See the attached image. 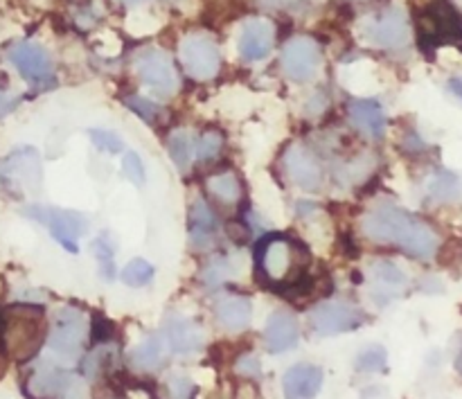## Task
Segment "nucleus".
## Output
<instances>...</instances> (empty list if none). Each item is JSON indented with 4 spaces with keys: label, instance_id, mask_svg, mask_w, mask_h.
<instances>
[{
    "label": "nucleus",
    "instance_id": "obj_1",
    "mask_svg": "<svg viewBox=\"0 0 462 399\" xmlns=\"http://www.w3.org/2000/svg\"><path fill=\"white\" fill-rule=\"evenodd\" d=\"M361 230L370 242L397 246L415 260H433L440 248V237L427 221L393 203H383L365 212Z\"/></svg>",
    "mask_w": 462,
    "mask_h": 399
},
{
    "label": "nucleus",
    "instance_id": "obj_2",
    "mask_svg": "<svg viewBox=\"0 0 462 399\" xmlns=\"http://www.w3.org/2000/svg\"><path fill=\"white\" fill-rule=\"evenodd\" d=\"M45 314L32 305H14L3 314L0 341L14 361H27L41 350L45 341Z\"/></svg>",
    "mask_w": 462,
    "mask_h": 399
},
{
    "label": "nucleus",
    "instance_id": "obj_3",
    "mask_svg": "<svg viewBox=\"0 0 462 399\" xmlns=\"http://www.w3.org/2000/svg\"><path fill=\"white\" fill-rule=\"evenodd\" d=\"M307 264V251L293 239L273 235L257 246V271L271 284H296Z\"/></svg>",
    "mask_w": 462,
    "mask_h": 399
},
{
    "label": "nucleus",
    "instance_id": "obj_4",
    "mask_svg": "<svg viewBox=\"0 0 462 399\" xmlns=\"http://www.w3.org/2000/svg\"><path fill=\"white\" fill-rule=\"evenodd\" d=\"M418 34L424 45H445L462 41V16L454 5L438 0L418 14Z\"/></svg>",
    "mask_w": 462,
    "mask_h": 399
},
{
    "label": "nucleus",
    "instance_id": "obj_5",
    "mask_svg": "<svg viewBox=\"0 0 462 399\" xmlns=\"http://www.w3.org/2000/svg\"><path fill=\"white\" fill-rule=\"evenodd\" d=\"M25 215L30 217V219L39 221L45 230H50V235H52L66 251H79V244L77 242H79L81 235L88 230V219H86L84 215L48 206H30L25 208Z\"/></svg>",
    "mask_w": 462,
    "mask_h": 399
},
{
    "label": "nucleus",
    "instance_id": "obj_6",
    "mask_svg": "<svg viewBox=\"0 0 462 399\" xmlns=\"http://www.w3.org/2000/svg\"><path fill=\"white\" fill-rule=\"evenodd\" d=\"M364 36L370 45L383 50L406 48L411 41L409 16L402 7H386L364 23Z\"/></svg>",
    "mask_w": 462,
    "mask_h": 399
},
{
    "label": "nucleus",
    "instance_id": "obj_7",
    "mask_svg": "<svg viewBox=\"0 0 462 399\" xmlns=\"http://www.w3.org/2000/svg\"><path fill=\"white\" fill-rule=\"evenodd\" d=\"M180 61L185 70L199 81H210L219 75L221 52L215 39L203 32H192L180 41Z\"/></svg>",
    "mask_w": 462,
    "mask_h": 399
},
{
    "label": "nucleus",
    "instance_id": "obj_8",
    "mask_svg": "<svg viewBox=\"0 0 462 399\" xmlns=\"http://www.w3.org/2000/svg\"><path fill=\"white\" fill-rule=\"evenodd\" d=\"M86 339H88V320H86L84 311L75 310V307H63L50 328V348L54 355L63 357V359H75L84 348Z\"/></svg>",
    "mask_w": 462,
    "mask_h": 399
},
{
    "label": "nucleus",
    "instance_id": "obj_9",
    "mask_svg": "<svg viewBox=\"0 0 462 399\" xmlns=\"http://www.w3.org/2000/svg\"><path fill=\"white\" fill-rule=\"evenodd\" d=\"M135 70L143 84L156 97H171L179 90V72H176L174 61L162 50H143L135 59Z\"/></svg>",
    "mask_w": 462,
    "mask_h": 399
},
{
    "label": "nucleus",
    "instance_id": "obj_10",
    "mask_svg": "<svg viewBox=\"0 0 462 399\" xmlns=\"http://www.w3.org/2000/svg\"><path fill=\"white\" fill-rule=\"evenodd\" d=\"M280 66L284 75L293 81L314 79L320 68V45L311 36H293L284 43L280 54Z\"/></svg>",
    "mask_w": 462,
    "mask_h": 399
},
{
    "label": "nucleus",
    "instance_id": "obj_11",
    "mask_svg": "<svg viewBox=\"0 0 462 399\" xmlns=\"http://www.w3.org/2000/svg\"><path fill=\"white\" fill-rule=\"evenodd\" d=\"M365 316L347 302H320L310 314L311 329L320 337H337L361 328Z\"/></svg>",
    "mask_w": 462,
    "mask_h": 399
},
{
    "label": "nucleus",
    "instance_id": "obj_12",
    "mask_svg": "<svg viewBox=\"0 0 462 399\" xmlns=\"http://www.w3.org/2000/svg\"><path fill=\"white\" fill-rule=\"evenodd\" d=\"M284 172L291 179L296 188L305 190V192H316L323 185V167H320L319 158L305 147V144L296 143L284 152Z\"/></svg>",
    "mask_w": 462,
    "mask_h": 399
},
{
    "label": "nucleus",
    "instance_id": "obj_13",
    "mask_svg": "<svg viewBox=\"0 0 462 399\" xmlns=\"http://www.w3.org/2000/svg\"><path fill=\"white\" fill-rule=\"evenodd\" d=\"M7 59L21 72L23 79H27L30 84H41V81H45L52 75V59H50V54L45 52L43 45L32 43V41L14 43L7 50Z\"/></svg>",
    "mask_w": 462,
    "mask_h": 399
},
{
    "label": "nucleus",
    "instance_id": "obj_14",
    "mask_svg": "<svg viewBox=\"0 0 462 399\" xmlns=\"http://www.w3.org/2000/svg\"><path fill=\"white\" fill-rule=\"evenodd\" d=\"M0 179L12 188L39 190L41 161L34 149H18L0 165Z\"/></svg>",
    "mask_w": 462,
    "mask_h": 399
},
{
    "label": "nucleus",
    "instance_id": "obj_15",
    "mask_svg": "<svg viewBox=\"0 0 462 399\" xmlns=\"http://www.w3.org/2000/svg\"><path fill=\"white\" fill-rule=\"evenodd\" d=\"M275 43V27L266 18H251L239 34V54L244 61H262L271 54Z\"/></svg>",
    "mask_w": 462,
    "mask_h": 399
},
{
    "label": "nucleus",
    "instance_id": "obj_16",
    "mask_svg": "<svg viewBox=\"0 0 462 399\" xmlns=\"http://www.w3.org/2000/svg\"><path fill=\"white\" fill-rule=\"evenodd\" d=\"M264 341L269 352H273V355L293 350L298 346V341H300V325H298L296 316L289 314V311H275V314H271L264 328Z\"/></svg>",
    "mask_w": 462,
    "mask_h": 399
},
{
    "label": "nucleus",
    "instance_id": "obj_17",
    "mask_svg": "<svg viewBox=\"0 0 462 399\" xmlns=\"http://www.w3.org/2000/svg\"><path fill=\"white\" fill-rule=\"evenodd\" d=\"M165 337L167 346L171 352H179V355H192L199 352L206 343V334L199 328V323L185 319V316H171L165 325Z\"/></svg>",
    "mask_w": 462,
    "mask_h": 399
},
{
    "label": "nucleus",
    "instance_id": "obj_18",
    "mask_svg": "<svg viewBox=\"0 0 462 399\" xmlns=\"http://www.w3.org/2000/svg\"><path fill=\"white\" fill-rule=\"evenodd\" d=\"M323 388V370L311 364H298L287 370L282 391L287 399H314Z\"/></svg>",
    "mask_w": 462,
    "mask_h": 399
},
{
    "label": "nucleus",
    "instance_id": "obj_19",
    "mask_svg": "<svg viewBox=\"0 0 462 399\" xmlns=\"http://www.w3.org/2000/svg\"><path fill=\"white\" fill-rule=\"evenodd\" d=\"M347 117L352 126L368 138H383L386 134V116L382 104L374 99H352L347 104Z\"/></svg>",
    "mask_w": 462,
    "mask_h": 399
},
{
    "label": "nucleus",
    "instance_id": "obj_20",
    "mask_svg": "<svg viewBox=\"0 0 462 399\" xmlns=\"http://www.w3.org/2000/svg\"><path fill=\"white\" fill-rule=\"evenodd\" d=\"M215 319L226 332H242L251 325L253 305L244 296H226L215 305Z\"/></svg>",
    "mask_w": 462,
    "mask_h": 399
},
{
    "label": "nucleus",
    "instance_id": "obj_21",
    "mask_svg": "<svg viewBox=\"0 0 462 399\" xmlns=\"http://www.w3.org/2000/svg\"><path fill=\"white\" fill-rule=\"evenodd\" d=\"M370 280H373V287L377 296L395 298L409 287V278H406L404 271L400 269L393 262H374L370 266Z\"/></svg>",
    "mask_w": 462,
    "mask_h": 399
},
{
    "label": "nucleus",
    "instance_id": "obj_22",
    "mask_svg": "<svg viewBox=\"0 0 462 399\" xmlns=\"http://www.w3.org/2000/svg\"><path fill=\"white\" fill-rule=\"evenodd\" d=\"M167 352H170V346H167L165 337H162V334H152V337L144 339L140 346L134 348L129 359L134 368L152 373V370H158L165 364Z\"/></svg>",
    "mask_w": 462,
    "mask_h": 399
},
{
    "label": "nucleus",
    "instance_id": "obj_23",
    "mask_svg": "<svg viewBox=\"0 0 462 399\" xmlns=\"http://www.w3.org/2000/svg\"><path fill=\"white\" fill-rule=\"evenodd\" d=\"M208 194L215 199L221 206L235 208L237 203H242L244 199V185L235 172H219V174H212L206 181Z\"/></svg>",
    "mask_w": 462,
    "mask_h": 399
},
{
    "label": "nucleus",
    "instance_id": "obj_24",
    "mask_svg": "<svg viewBox=\"0 0 462 399\" xmlns=\"http://www.w3.org/2000/svg\"><path fill=\"white\" fill-rule=\"evenodd\" d=\"M77 384H70L66 375L54 368H41L32 375L30 391L36 397H57L59 393H70Z\"/></svg>",
    "mask_w": 462,
    "mask_h": 399
},
{
    "label": "nucleus",
    "instance_id": "obj_25",
    "mask_svg": "<svg viewBox=\"0 0 462 399\" xmlns=\"http://www.w3.org/2000/svg\"><path fill=\"white\" fill-rule=\"evenodd\" d=\"M429 199L436 203H454L458 201L462 188H460V179L451 172H438L433 174V179L429 181L427 185Z\"/></svg>",
    "mask_w": 462,
    "mask_h": 399
},
{
    "label": "nucleus",
    "instance_id": "obj_26",
    "mask_svg": "<svg viewBox=\"0 0 462 399\" xmlns=\"http://www.w3.org/2000/svg\"><path fill=\"white\" fill-rule=\"evenodd\" d=\"M167 152H170L171 162H174L179 170H189L192 165V158H194V143H192V135L188 131H174L167 140Z\"/></svg>",
    "mask_w": 462,
    "mask_h": 399
},
{
    "label": "nucleus",
    "instance_id": "obj_27",
    "mask_svg": "<svg viewBox=\"0 0 462 399\" xmlns=\"http://www.w3.org/2000/svg\"><path fill=\"white\" fill-rule=\"evenodd\" d=\"M189 224H192L194 233H197L199 237H203V235H212L219 230V219H217L212 208L208 206L203 199H194L192 201V208H189Z\"/></svg>",
    "mask_w": 462,
    "mask_h": 399
},
{
    "label": "nucleus",
    "instance_id": "obj_28",
    "mask_svg": "<svg viewBox=\"0 0 462 399\" xmlns=\"http://www.w3.org/2000/svg\"><path fill=\"white\" fill-rule=\"evenodd\" d=\"M194 152H197L199 161H203V162L217 161V158H219V153L224 152V135H221V131H217V129L203 131L201 138L197 140V147H194Z\"/></svg>",
    "mask_w": 462,
    "mask_h": 399
},
{
    "label": "nucleus",
    "instance_id": "obj_29",
    "mask_svg": "<svg viewBox=\"0 0 462 399\" xmlns=\"http://www.w3.org/2000/svg\"><path fill=\"white\" fill-rule=\"evenodd\" d=\"M122 283L129 287H144L153 280V266L147 260H131L120 274Z\"/></svg>",
    "mask_w": 462,
    "mask_h": 399
},
{
    "label": "nucleus",
    "instance_id": "obj_30",
    "mask_svg": "<svg viewBox=\"0 0 462 399\" xmlns=\"http://www.w3.org/2000/svg\"><path fill=\"white\" fill-rule=\"evenodd\" d=\"M386 350L382 346H370L356 357V370L359 373H383L386 370Z\"/></svg>",
    "mask_w": 462,
    "mask_h": 399
},
{
    "label": "nucleus",
    "instance_id": "obj_31",
    "mask_svg": "<svg viewBox=\"0 0 462 399\" xmlns=\"http://www.w3.org/2000/svg\"><path fill=\"white\" fill-rule=\"evenodd\" d=\"M125 104L135 113V116L143 117L144 122H149V125H156V122H161L162 113H165L156 102H152V99H147V97H138V95H131V97H126Z\"/></svg>",
    "mask_w": 462,
    "mask_h": 399
},
{
    "label": "nucleus",
    "instance_id": "obj_32",
    "mask_svg": "<svg viewBox=\"0 0 462 399\" xmlns=\"http://www.w3.org/2000/svg\"><path fill=\"white\" fill-rule=\"evenodd\" d=\"M95 257H97L99 264V274L104 275L106 280H113L116 275V262H113V244L106 242V237H99L95 242Z\"/></svg>",
    "mask_w": 462,
    "mask_h": 399
},
{
    "label": "nucleus",
    "instance_id": "obj_33",
    "mask_svg": "<svg viewBox=\"0 0 462 399\" xmlns=\"http://www.w3.org/2000/svg\"><path fill=\"white\" fill-rule=\"evenodd\" d=\"M88 135H90V140L95 143V147L102 149V152H106V153H120L122 149H125V143H122V138L117 134H113V131L90 129Z\"/></svg>",
    "mask_w": 462,
    "mask_h": 399
},
{
    "label": "nucleus",
    "instance_id": "obj_34",
    "mask_svg": "<svg viewBox=\"0 0 462 399\" xmlns=\"http://www.w3.org/2000/svg\"><path fill=\"white\" fill-rule=\"evenodd\" d=\"M230 274H233V271H230L228 262H226L224 257H215V260H210L206 264L201 278H203V283L210 284V287H217V284L224 283Z\"/></svg>",
    "mask_w": 462,
    "mask_h": 399
},
{
    "label": "nucleus",
    "instance_id": "obj_35",
    "mask_svg": "<svg viewBox=\"0 0 462 399\" xmlns=\"http://www.w3.org/2000/svg\"><path fill=\"white\" fill-rule=\"evenodd\" d=\"M122 172H125L126 179L135 185H143L144 179H147V176H144L143 161H140V156L135 152L125 153V158H122Z\"/></svg>",
    "mask_w": 462,
    "mask_h": 399
},
{
    "label": "nucleus",
    "instance_id": "obj_36",
    "mask_svg": "<svg viewBox=\"0 0 462 399\" xmlns=\"http://www.w3.org/2000/svg\"><path fill=\"white\" fill-rule=\"evenodd\" d=\"M235 370H237V375H242V377H260L262 373L260 361H257L253 355H244L242 359L235 364Z\"/></svg>",
    "mask_w": 462,
    "mask_h": 399
},
{
    "label": "nucleus",
    "instance_id": "obj_37",
    "mask_svg": "<svg viewBox=\"0 0 462 399\" xmlns=\"http://www.w3.org/2000/svg\"><path fill=\"white\" fill-rule=\"evenodd\" d=\"M170 395L171 399H189V395H192V384L188 382V379L183 377H176L171 379L170 382Z\"/></svg>",
    "mask_w": 462,
    "mask_h": 399
},
{
    "label": "nucleus",
    "instance_id": "obj_38",
    "mask_svg": "<svg viewBox=\"0 0 462 399\" xmlns=\"http://www.w3.org/2000/svg\"><path fill=\"white\" fill-rule=\"evenodd\" d=\"M14 107H16V99H14L12 95H7V93H3V90H0V116L14 111Z\"/></svg>",
    "mask_w": 462,
    "mask_h": 399
},
{
    "label": "nucleus",
    "instance_id": "obj_39",
    "mask_svg": "<svg viewBox=\"0 0 462 399\" xmlns=\"http://www.w3.org/2000/svg\"><path fill=\"white\" fill-rule=\"evenodd\" d=\"M449 90L456 95V97L462 99V79L460 77H454V79L449 81Z\"/></svg>",
    "mask_w": 462,
    "mask_h": 399
},
{
    "label": "nucleus",
    "instance_id": "obj_40",
    "mask_svg": "<svg viewBox=\"0 0 462 399\" xmlns=\"http://www.w3.org/2000/svg\"><path fill=\"white\" fill-rule=\"evenodd\" d=\"M120 3H125V5H138V3H144V0H120Z\"/></svg>",
    "mask_w": 462,
    "mask_h": 399
},
{
    "label": "nucleus",
    "instance_id": "obj_41",
    "mask_svg": "<svg viewBox=\"0 0 462 399\" xmlns=\"http://www.w3.org/2000/svg\"><path fill=\"white\" fill-rule=\"evenodd\" d=\"M3 370H5V361H3V355H0V375H3Z\"/></svg>",
    "mask_w": 462,
    "mask_h": 399
}]
</instances>
